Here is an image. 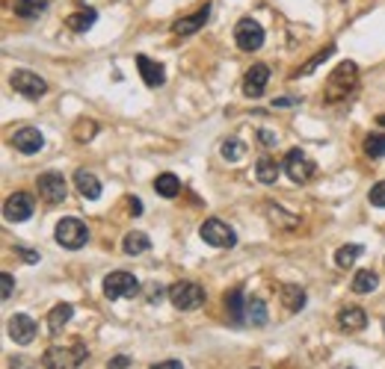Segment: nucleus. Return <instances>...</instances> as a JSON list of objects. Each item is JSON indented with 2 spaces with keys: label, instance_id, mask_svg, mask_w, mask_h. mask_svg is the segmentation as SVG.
Wrapping results in <instances>:
<instances>
[{
  "label": "nucleus",
  "instance_id": "nucleus-2",
  "mask_svg": "<svg viewBox=\"0 0 385 369\" xmlns=\"http://www.w3.org/2000/svg\"><path fill=\"white\" fill-rule=\"evenodd\" d=\"M53 237H57V242L62 245V249L77 251V249H83V245L89 242V228H86L80 219L65 216V219L57 222V231H53Z\"/></svg>",
  "mask_w": 385,
  "mask_h": 369
},
{
  "label": "nucleus",
  "instance_id": "nucleus-9",
  "mask_svg": "<svg viewBox=\"0 0 385 369\" xmlns=\"http://www.w3.org/2000/svg\"><path fill=\"white\" fill-rule=\"evenodd\" d=\"M36 189H39V195H42V201H45V204H62L65 195H69V183H65V177L60 172L39 174Z\"/></svg>",
  "mask_w": 385,
  "mask_h": 369
},
{
  "label": "nucleus",
  "instance_id": "nucleus-13",
  "mask_svg": "<svg viewBox=\"0 0 385 369\" xmlns=\"http://www.w3.org/2000/svg\"><path fill=\"white\" fill-rule=\"evenodd\" d=\"M9 337H12L18 345H30L33 340H36V322H33L30 316H24V313H15L12 319H9Z\"/></svg>",
  "mask_w": 385,
  "mask_h": 369
},
{
  "label": "nucleus",
  "instance_id": "nucleus-42",
  "mask_svg": "<svg viewBox=\"0 0 385 369\" xmlns=\"http://www.w3.org/2000/svg\"><path fill=\"white\" fill-rule=\"evenodd\" d=\"M160 298H163V287H151L148 289V305H157Z\"/></svg>",
  "mask_w": 385,
  "mask_h": 369
},
{
  "label": "nucleus",
  "instance_id": "nucleus-28",
  "mask_svg": "<svg viewBox=\"0 0 385 369\" xmlns=\"http://www.w3.org/2000/svg\"><path fill=\"white\" fill-rule=\"evenodd\" d=\"M246 322L252 325H267V305H264V298H246Z\"/></svg>",
  "mask_w": 385,
  "mask_h": 369
},
{
  "label": "nucleus",
  "instance_id": "nucleus-46",
  "mask_svg": "<svg viewBox=\"0 0 385 369\" xmlns=\"http://www.w3.org/2000/svg\"><path fill=\"white\" fill-rule=\"evenodd\" d=\"M338 369H356V366H338Z\"/></svg>",
  "mask_w": 385,
  "mask_h": 369
},
{
  "label": "nucleus",
  "instance_id": "nucleus-22",
  "mask_svg": "<svg viewBox=\"0 0 385 369\" xmlns=\"http://www.w3.org/2000/svg\"><path fill=\"white\" fill-rule=\"evenodd\" d=\"M71 316H74V307L71 305H57V307H51V313H48V328H51V334H60L65 325L71 322Z\"/></svg>",
  "mask_w": 385,
  "mask_h": 369
},
{
  "label": "nucleus",
  "instance_id": "nucleus-11",
  "mask_svg": "<svg viewBox=\"0 0 385 369\" xmlns=\"http://www.w3.org/2000/svg\"><path fill=\"white\" fill-rule=\"evenodd\" d=\"M33 210H36V204H33V195L30 192H15V195L6 198L3 216H6V222H27L33 216Z\"/></svg>",
  "mask_w": 385,
  "mask_h": 369
},
{
  "label": "nucleus",
  "instance_id": "nucleus-6",
  "mask_svg": "<svg viewBox=\"0 0 385 369\" xmlns=\"http://www.w3.org/2000/svg\"><path fill=\"white\" fill-rule=\"evenodd\" d=\"M282 169L293 183H308L317 165H314V160H308V154L302 148H291L288 154H284V160H282Z\"/></svg>",
  "mask_w": 385,
  "mask_h": 369
},
{
  "label": "nucleus",
  "instance_id": "nucleus-8",
  "mask_svg": "<svg viewBox=\"0 0 385 369\" xmlns=\"http://www.w3.org/2000/svg\"><path fill=\"white\" fill-rule=\"evenodd\" d=\"M264 27L258 24L255 18H240L237 21V27H234V42H237V48L240 51H246V53H252V51H258L261 44H264Z\"/></svg>",
  "mask_w": 385,
  "mask_h": 369
},
{
  "label": "nucleus",
  "instance_id": "nucleus-10",
  "mask_svg": "<svg viewBox=\"0 0 385 369\" xmlns=\"http://www.w3.org/2000/svg\"><path fill=\"white\" fill-rule=\"evenodd\" d=\"M9 83H12V89H15L18 95H24V98H30V100H36V98H42V95L48 92V83L42 80L39 74L27 71V69H18Z\"/></svg>",
  "mask_w": 385,
  "mask_h": 369
},
{
  "label": "nucleus",
  "instance_id": "nucleus-1",
  "mask_svg": "<svg viewBox=\"0 0 385 369\" xmlns=\"http://www.w3.org/2000/svg\"><path fill=\"white\" fill-rule=\"evenodd\" d=\"M86 357H89V349H86L83 343H74V345H69V349L51 345V349L45 352V357H42V363H45V369H77Z\"/></svg>",
  "mask_w": 385,
  "mask_h": 369
},
{
  "label": "nucleus",
  "instance_id": "nucleus-40",
  "mask_svg": "<svg viewBox=\"0 0 385 369\" xmlns=\"http://www.w3.org/2000/svg\"><path fill=\"white\" fill-rule=\"evenodd\" d=\"M77 139H86V136H92V133H95V125H77Z\"/></svg>",
  "mask_w": 385,
  "mask_h": 369
},
{
  "label": "nucleus",
  "instance_id": "nucleus-37",
  "mask_svg": "<svg viewBox=\"0 0 385 369\" xmlns=\"http://www.w3.org/2000/svg\"><path fill=\"white\" fill-rule=\"evenodd\" d=\"M130 366V357L128 354H119V357H113V361L107 363V369H128Z\"/></svg>",
  "mask_w": 385,
  "mask_h": 369
},
{
  "label": "nucleus",
  "instance_id": "nucleus-24",
  "mask_svg": "<svg viewBox=\"0 0 385 369\" xmlns=\"http://www.w3.org/2000/svg\"><path fill=\"white\" fill-rule=\"evenodd\" d=\"M154 192H157L160 198H175L181 192V181L172 172H163V174L154 177Z\"/></svg>",
  "mask_w": 385,
  "mask_h": 369
},
{
  "label": "nucleus",
  "instance_id": "nucleus-14",
  "mask_svg": "<svg viewBox=\"0 0 385 369\" xmlns=\"http://www.w3.org/2000/svg\"><path fill=\"white\" fill-rule=\"evenodd\" d=\"M267 83H270V69L264 62H258V65H252V69L246 71V77H243V92L249 98H261Z\"/></svg>",
  "mask_w": 385,
  "mask_h": 369
},
{
  "label": "nucleus",
  "instance_id": "nucleus-7",
  "mask_svg": "<svg viewBox=\"0 0 385 369\" xmlns=\"http://www.w3.org/2000/svg\"><path fill=\"white\" fill-rule=\"evenodd\" d=\"M104 296L110 301H116V298H134V296H139V281L130 272H110L104 278Z\"/></svg>",
  "mask_w": 385,
  "mask_h": 369
},
{
  "label": "nucleus",
  "instance_id": "nucleus-18",
  "mask_svg": "<svg viewBox=\"0 0 385 369\" xmlns=\"http://www.w3.org/2000/svg\"><path fill=\"white\" fill-rule=\"evenodd\" d=\"M338 325L344 331H361L368 325V313L361 307H356V305H344L338 310Z\"/></svg>",
  "mask_w": 385,
  "mask_h": 369
},
{
  "label": "nucleus",
  "instance_id": "nucleus-19",
  "mask_svg": "<svg viewBox=\"0 0 385 369\" xmlns=\"http://www.w3.org/2000/svg\"><path fill=\"white\" fill-rule=\"evenodd\" d=\"M74 186H77V192H80L83 198H89V201H95L98 195H101V181H98L92 172H86V169L74 172Z\"/></svg>",
  "mask_w": 385,
  "mask_h": 369
},
{
  "label": "nucleus",
  "instance_id": "nucleus-29",
  "mask_svg": "<svg viewBox=\"0 0 385 369\" xmlns=\"http://www.w3.org/2000/svg\"><path fill=\"white\" fill-rule=\"evenodd\" d=\"M332 53H335V44H326V48L320 51V53H314V57L311 60H308L305 65H300V69H296L291 77H308V74H311L314 69H317V65H323L329 57H332Z\"/></svg>",
  "mask_w": 385,
  "mask_h": 369
},
{
  "label": "nucleus",
  "instance_id": "nucleus-16",
  "mask_svg": "<svg viewBox=\"0 0 385 369\" xmlns=\"http://www.w3.org/2000/svg\"><path fill=\"white\" fill-rule=\"evenodd\" d=\"M207 15H211V6H202L199 12L184 15V18L175 21V24H172V33H175V36H193V33H199V30L205 27Z\"/></svg>",
  "mask_w": 385,
  "mask_h": 369
},
{
  "label": "nucleus",
  "instance_id": "nucleus-4",
  "mask_svg": "<svg viewBox=\"0 0 385 369\" xmlns=\"http://www.w3.org/2000/svg\"><path fill=\"white\" fill-rule=\"evenodd\" d=\"M199 237L214 245V249H234L237 245V233L231 225H225L223 219H205L202 228H199Z\"/></svg>",
  "mask_w": 385,
  "mask_h": 369
},
{
  "label": "nucleus",
  "instance_id": "nucleus-38",
  "mask_svg": "<svg viewBox=\"0 0 385 369\" xmlns=\"http://www.w3.org/2000/svg\"><path fill=\"white\" fill-rule=\"evenodd\" d=\"M258 139H261V145L273 148V145H276V133H270V130H258Z\"/></svg>",
  "mask_w": 385,
  "mask_h": 369
},
{
  "label": "nucleus",
  "instance_id": "nucleus-35",
  "mask_svg": "<svg viewBox=\"0 0 385 369\" xmlns=\"http://www.w3.org/2000/svg\"><path fill=\"white\" fill-rule=\"evenodd\" d=\"M0 284H3V301H9V298H12V289H15V278L9 272H3V275H0Z\"/></svg>",
  "mask_w": 385,
  "mask_h": 369
},
{
  "label": "nucleus",
  "instance_id": "nucleus-33",
  "mask_svg": "<svg viewBox=\"0 0 385 369\" xmlns=\"http://www.w3.org/2000/svg\"><path fill=\"white\" fill-rule=\"evenodd\" d=\"M370 204L373 207H385V181H379V183H373L370 186Z\"/></svg>",
  "mask_w": 385,
  "mask_h": 369
},
{
  "label": "nucleus",
  "instance_id": "nucleus-36",
  "mask_svg": "<svg viewBox=\"0 0 385 369\" xmlns=\"http://www.w3.org/2000/svg\"><path fill=\"white\" fill-rule=\"evenodd\" d=\"M15 254L21 257V260H24V263H39V251H30V249H24V245H15Z\"/></svg>",
  "mask_w": 385,
  "mask_h": 369
},
{
  "label": "nucleus",
  "instance_id": "nucleus-45",
  "mask_svg": "<svg viewBox=\"0 0 385 369\" xmlns=\"http://www.w3.org/2000/svg\"><path fill=\"white\" fill-rule=\"evenodd\" d=\"M377 121H379V127H385V113H382V116H379Z\"/></svg>",
  "mask_w": 385,
  "mask_h": 369
},
{
  "label": "nucleus",
  "instance_id": "nucleus-23",
  "mask_svg": "<svg viewBox=\"0 0 385 369\" xmlns=\"http://www.w3.org/2000/svg\"><path fill=\"white\" fill-rule=\"evenodd\" d=\"M45 9H48V0H12V12L18 18H27V21L39 18Z\"/></svg>",
  "mask_w": 385,
  "mask_h": 369
},
{
  "label": "nucleus",
  "instance_id": "nucleus-12",
  "mask_svg": "<svg viewBox=\"0 0 385 369\" xmlns=\"http://www.w3.org/2000/svg\"><path fill=\"white\" fill-rule=\"evenodd\" d=\"M12 148L18 154H39L42 148H45V136H42L39 127H21L12 133Z\"/></svg>",
  "mask_w": 385,
  "mask_h": 369
},
{
  "label": "nucleus",
  "instance_id": "nucleus-3",
  "mask_svg": "<svg viewBox=\"0 0 385 369\" xmlns=\"http://www.w3.org/2000/svg\"><path fill=\"white\" fill-rule=\"evenodd\" d=\"M356 83H359V69H356V62H341L338 69L329 74L326 92H329V98H332V100H338V98H347L350 92H353Z\"/></svg>",
  "mask_w": 385,
  "mask_h": 369
},
{
  "label": "nucleus",
  "instance_id": "nucleus-20",
  "mask_svg": "<svg viewBox=\"0 0 385 369\" xmlns=\"http://www.w3.org/2000/svg\"><path fill=\"white\" fill-rule=\"evenodd\" d=\"M279 298H282V305L288 307L291 313L305 307V289L300 284H282L279 287Z\"/></svg>",
  "mask_w": 385,
  "mask_h": 369
},
{
  "label": "nucleus",
  "instance_id": "nucleus-44",
  "mask_svg": "<svg viewBox=\"0 0 385 369\" xmlns=\"http://www.w3.org/2000/svg\"><path fill=\"white\" fill-rule=\"evenodd\" d=\"M12 369H30V363H24V361H18V363H15V361H12Z\"/></svg>",
  "mask_w": 385,
  "mask_h": 369
},
{
  "label": "nucleus",
  "instance_id": "nucleus-39",
  "mask_svg": "<svg viewBox=\"0 0 385 369\" xmlns=\"http://www.w3.org/2000/svg\"><path fill=\"white\" fill-rule=\"evenodd\" d=\"M148 369H184V363L181 361H160V363H154Z\"/></svg>",
  "mask_w": 385,
  "mask_h": 369
},
{
  "label": "nucleus",
  "instance_id": "nucleus-31",
  "mask_svg": "<svg viewBox=\"0 0 385 369\" xmlns=\"http://www.w3.org/2000/svg\"><path fill=\"white\" fill-rule=\"evenodd\" d=\"M365 154L370 156V160L385 156V133H370V136L365 139Z\"/></svg>",
  "mask_w": 385,
  "mask_h": 369
},
{
  "label": "nucleus",
  "instance_id": "nucleus-34",
  "mask_svg": "<svg viewBox=\"0 0 385 369\" xmlns=\"http://www.w3.org/2000/svg\"><path fill=\"white\" fill-rule=\"evenodd\" d=\"M267 210H270V219H273V222L279 219L284 228H293V225H296V216H288V219H284V210H282V207H273V204H270Z\"/></svg>",
  "mask_w": 385,
  "mask_h": 369
},
{
  "label": "nucleus",
  "instance_id": "nucleus-30",
  "mask_svg": "<svg viewBox=\"0 0 385 369\" xmlns=\"http://www.w3.org/2000/svg\"><path fill=\"white\" fill-rule=\"evenodd\" d=\"M359 254H361V245H341V249L335 251V266L338 269H350Z\"/></svg>",
  "mask_w": 385,
  "mask_h": 369
},
{
  "label": "nucleus",
  "instance_id": "nucleus-41",
  "mask_svg": "<svg viewBox=\"0 0 385 369\" xmlns=\"http://www.w3.org/2000/svg\"><path fill=\"white\" fill-rule=\"evenodd\" d=\"M128 207H130V216H142V201L139 198H128Z\"/></svg>",
  "mask_w": 385,
  "mask_h": 369
},
{
  "label": "nucleus",
  "instance_id": "nucleus-17",
  "mask_svg": "<svg viewBox=\"0 0 385 369\" xmlns=\"http://www.w3.org/2000/svg\"><path fill=\"white\" fill-rule=\"evenodd\" d=\"M225 310L234 325H243L246 322V293L243 287H234L231 293H225Z\"/></svg>",
  "mask_w": 385,
  "mask_h": 369
},
{
  "label": "nucleus",
  "instance_id": "nucleus-21",
  "mask_svg": "<svg viewBox=\"0 0 385 369\" xmlns=\"http://www.w3.org/2000/svg\"><path fill=\"white\" fill-rule=\"evenodd\" d=\"M148 249H151V240H148L142 231H130V233H125V240H122V251H125V254L137 257V254H146Z\"/></svg>",
  "mask_w": 385,
  "mask_h": 369
},
{
  "label": "nucleus",
  "instance_id": "nucleus-43",
  "mask_svg": "<svg viewBox=\"0 0 385 369\" xmlns=\"http://www.w3.org/2000/svg\"><path fill=\"white\" fill-rule=\"evenodd\" d=\"M300 104V98H276L273 100V107H296Z\"/></svg>",
  "mask_w": 385,
  "mask_h": 369
},
{
  "label": "nucleus",
  "instance_id": "nucleus-15",
  "mask_svg": "<svg viewBox=\"0 0 385 369\" xmlns=\"http://www.w3.org/2000/svg\"><path fill=\"white\" fill-rule=\"evenodd\" d=\"M137 69H139L142 80H146L148 89H157V86L166 83V71H163V65L154 62V60H148L146 53H139V57H137Z\"/></svg>",
  "mask_w": 385,
  "mask_h": 369
},
{
  "label": "nucleus",
  "instance_id": "nucleus-26",
  "mask_svg": "<svg viewBox=\"0 0 385 369\" xmlns=\"http://www.w3.org/2000/svg\"><path fill=\"white\" fill-rule=\"evenodd\" d=\"M353 293H359V296H368V293H373V289L379 287V275L377 272H370V269H359L356 275H353Z\"/></svg>",
  "mask_w": 385,
  "mask_h": 369
},
{
  "label": "nucleus",
  "instance_id": "nucleus-25",
  "mask_svg": "<svg viewBox=\"0 0 385 369\" xmlns=\"http://www.w3.org/2000/svg\"><path fill=\"white\" fill-rule=\"evenodd\" d=\"M279 174H282V165L276 160H270V156H261L258 165H255V177H258V181L273 186V183L279 181Z\"/></svg>",
  "mask_w": 385,
  "mask_h": 369
},
{
  "label": "nucleus",
  "instance_id": "nucleus-32",
  "mask_svg": "<svg viewBox=\"0 0 385 369\" xmlns=\"http://www.w3.org/2000/svg\"><path fill=\"white\" fill-rule=\"evenodd\" d=\"M219 154H223V160L234 163V160H240V156L246 154V145L240 142V139H225V142H223V148H219Z\"/></svg>",
  "mask_w": 385,
  "mask_h": 369
},
{
  "label": "nucleus",
  "instance_id": "nucleus-5",
  "mask_svg": "<svg viewBox=\"0 0 385 369\" xmlns=\"http://www.w3.org/2000/svg\"><path fill=\"white\" fill-rule=\"evenodd\" d=\"M166 296L172 301V307H178V310H199L205 305V289L199 284H193V281L172 284Z\"/></svg>",
  "mask_w": 385,
  "mask_h": 369
},
{
  "label": "nucleus",
  "instance_id": "nucleus-27",
  "mask_svg": "<svg viewBox=\"0 0 385 369\" xmlns=\"http://www.w3.org/2000/svg\"><path fill=\"white\" fill-rule=\"evenodd\" d=\"M95 21H98L95 9H83V12H71L69 18H65V24H69V30H74V33H86Z\"/></svg>",
  "mask_w": 385,
  "mask_h": 369
}]
</instances>
